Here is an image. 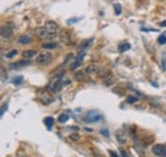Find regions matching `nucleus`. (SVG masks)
Wrapping results in <instances>:
<instances>
[{"label": "nucleus", "mask_w": 166, "mask_h": 157, "mask_svg": "<svg viewBox=\"0 0 166 157\" xmlns=\"http://www.w3.org/2000/svg\"><path fill=\"white\" fill-rule=\"evenodd\" d=\"M97 69H98V67H97L96 64H91V65H88V67L86 68L85 73H86V74H92V73H96Z\"/></svg>", "instance_id": "obj_16"}, {"label": "nucleus", "mask_w": 166, "mask_h": 157, "mask_svg": "<svg viewBox=\"0 0 166 157\" xmlns=\"http://www.w3.org/2000/svg\"><path fill=\"white\" fill-rule=\"evenodd\" d=\"M109 153H110V156H111V157H119V156H118V153H116V152H114V151H110Z\"/></svg>", "instance_id": "obj_35"}, {"label": "nucleus", "mask_w": 166, "mask_h": 157, "mask_svg": "<svg viewBox=\"0 0 166 157\" xmlns=\"http://www.w3.org/2000/svg\"><path fill=\"white\" fill-rule=\"evenodd\" d=\"M35 55H38V52L36 50H26V51H23V58L27 59V60L32 59Z\"/></svg>", "instance_id": "obj_12"}, {"label": "nucleus", "mask_w": 166, "mask_h": 157, "mask_svg": "<svg viewBox=\"0 0 166 157\" xmlns=\"http://www.w3.org/2000/svg\"><path fill=\"white\" fill-rule=\"evenodd\" d=\"M81 63H82V60L77 59V60H76V61L73 63V64H72V65H70V69H72V70H76V69H77V68H78V67L81 65Z\"/></svg>", "instance_id": "obj_20"}, {"label": "nucleus", "mask_w": 166, "mask_h": 157, "mask_svg": "<svg viewBox=\"0 0 166 157\" xmlns=\"http://www.w3.org/2000/svg\"><path fill=\"white\" fill-rule=\"evenodd\" d=\"M114 10H115L116 15H120L121 14V5L120 4H114Z\"/></svg>", "instance_id": "obj_21"}, {"label": "nucleus", "mask_w": 166, "mask_h": 157, "mask_svg": "<svg viewBox=\"0 0 166 157\" xmlns=\"http://www.w3.org/2000/svg\"><path fill=\"white\" fill-rule=\"evenodd\" d=\"M73 58H74V55H73V54H68V55H67V58H65L64 64H67V63H70L72 60H73Z\"/></svg>", "instance_id": "obj_28"}, {"label": "nucleus", "mask_w": 166, "mask_h": 157, "mask_svg": "<svg viewBox=\"0 0 166 157\" xmlns=\"http://www.w3.org/2000/svg\"><path fill=\"white\" fill-rule=\"evenodd\" d=\"M41 46H42V49H45V50H51V49H56L59 45L56 42H51V41H47V42H44Z\"/></svg>", "instance_id": "obj_13"}, {"label": "nucleus", "mask_w": 166, "mask_h": 157, "mask_svg": "<svg viewBox=\"0 0 166 157\" xmlns=\"http://www.w3.org/2000/svg\"><path fill=\"white\" fill-rule=\"evenodd\" d=\"M69 138H70L72 141H79L81 135H79L78 133H73V134H70V135H69Z\"/></svg>", "instance_id": "obj_23"}, {"label": "nucleus", "mask_w": 166, "mask_h": 157, "mask_svg": "<svg viewBox=\"0 0 166 157\" xmlns=\"http://www.w3.org/2000/svg\"><path fill=\"white\" fill-rule=\"evenodd\" d=\"M162 70H166V51L162 54Z\"/></svg>", "instance_id": "obj_26"}, {"label": "nucleus", "mask_w": 166, "mask_h": 157, "mask_svg": "<svg viewBox=\"0 0 166 157\" xmlns=\"http://www.w3.org/2000/svg\"><path fill=\"white\" fill-rule=\"evenodd\" d=\"M68 85H70V79L69 78H67V79L63 81V86H68Z\"/></svg>", "instance_id": "obj_34"}, {"label": "nucleus", "mask_w": 166, "mask_h": 157, "mask_svg": "<svg viewBox=\"0 0 166 157\" xmlns=\"http://www.w3.org/2000/svg\"><path fill=\"white\" fill-rule=\"evenodd\" d=\"M96 74H97V77L105 79V78L111 77V70L109 68H98L97 72H96Z\"/></svg>", "instance_id": "obj_8"}, {"label": "nucleus", "mask_w": 166, "mask_h": 157, "mask_svg": "<svg viewBox=\"0 0 166 157\" xmlns=\"http://www.w3.org/2000/svg\"><path fill=\"white\" fill-rule=\"evenodd\" d=\"M0 33H2V38L3 40H9V38H12V36H13V28H10L9 26L5 24V26L2 27Z\"/></svg>", "instance_id": "obj_6"}, {"label": "nucleus", "mask_w": 166, "mask_h": 157, "mask_svg": "<svg viewBox=\"0 0 166 157\" xmlns=\"http://www.w3.org/2000/svg\"><path fill=\"white\" fill-rule=\"evenodd\" d=\"M160 2H164V0H160Z\"/></svg>", "instance_id": "obj_41"}, {"label": "nucleus", "mask_w": 166, "mask_h": 157, "mask_svg": "<svg viewBox=\"0 0 166 157\" xmlns=\"http://www.w3.org/2000/svg\"><path fill=\"white\" fill-rule=\"evenodd\" d=\"M114 93H118V95L124 96V95H125V91H124L123 88H114Z\"/></svg>", "instance_id": "obj_25"}, {"label": "nucleus", "mask_w": 166, "mask_h": 157, "mask_svg": "<svg viewBox=\"0 0 166 157\" xmlns=\"http://www.w3.org/2000/svg\"><path fill=\"white\" fill-rule=\"evenodd\" d=\"M100 133H101L102 135H105V137H109V130H107V129H101Z\"/></svg>", "instance_id": "obj_32"}, {"label": "nucleus", "mask_w": 166, "mask_h": 157, "mask_svg": "<svg viewBox=\"0 0 166 157\" xmlns=\"http://www.w3.org/2000/svg\"><path fill=\"white\" fill-rule=\"evenodd\" d=\"M103 83H105V85L107 86V85H110V83H112V79H107V78H106L105 81H103Z\"/></svg>", "instance_id": "obj_37"}, {"label": "nucleus", "mask_w": 166, "mask_h": 157, "mask_svg": "<svg viewBox=\"0 0 166 157\" xmlns=\"http://www.w3.org/2000/svg\"><path fill=\"white\" fill-rule=\"evenodd\" d=\"M101 119H102V116H101V114L97 110H90L86 114V116H85V121L86 123H97Z\"/></svg>", "instance_id": "obj_3"}, {"label": "nucleus", "mask_w": 166, "mask_h": 157, "mask_svg": "<svg viewBox=\"0 0 166 157\" xmlns=\"http://www.w3.org/2000/svg\"><path fill=\"white\" fill-rule=\"evenodd\" d=\"M35 33H36V36H37L38 38H41V40H46V38L49 40V38H53V37H54V33H50L45 27H38V28H36V29H35Z\"/></svg>", "instance_id": "obj_4"}, {"label": "nucleus", "mask_w": 166, "mask_h": 157, "mask_svg": "<svg viewBox=\"0 0 166 157\" xmlns=\"http://www.w3.org/2000/svg\"><path fill=\"white\" fill-rule=\"evenodd\" d=\"M93 153H95V157H103L100 152H97V151H93Z\"/></svg>", "instance_id": "obj_38"}, {"label": "nucleus", "mask_w": 166, "mask_h": 157, "mask_svg": "<svg viewBox=\"0 0 166 157\" xmlns=\"http://www.w3.org/2000/svg\"><path fill=\"white\" fill-rule=\"evenodd\" d=\"M8 109V103H3V107H2V112H0V115H4V112H5V110Z\"/></svg>", "instance_id": "obj_31"}, {"label": "nucleus", "mask_w": 166, "mask_h": 157, "mask_svg": "<svg viewBox=\"0 0 166 157\" xmlns=\"http://www.w3.org/2000/svg\"><path fill=\"white\" fill-rule=\"evenodd\" d=\"M63 76H64V74L59 76L58 79L53 83V85L50 86V91H53V92H59V91L61 89V87H63V81H61V79H63Z\"/></svg>", "instance_id": "obj_7"}, {"label": "nucleus", "mask_w": 166, "mask_h": 157, "mask_svg": "<svg viewBox=\"0 0 166 157\" xmlns=\"http://www.w3.org/2000/svg\"><path fill=\"white\" fill-rule=\"evenodd\" d=\"M160 26H162V27H166V20H165V22H161V23H160Z\"/></svg>", "instance_id": "obj_39"}, {"label": "nucleus", "mask_w": 166, "mask_h": 157, "mask_svg": "<svg viewBox=\"0 0 166 157\" xmlns=\"http://www.w3.org/2000/svg\"><path fill=\"white\" fill-rule=\"evenodd\" d=\"M53 61V54L49 51H44V52H40L36 58V63L38 65H47Z\"/></svg>", "instance_id": "obj_2"}, {"label": "nucleus", "mask_w": 166, "mask_h": 157, "mask_svg": "<svg viewBox=\"0 0 166 157\" xmlns=\"http://www.w3.org/2000/svg\"><path fill=\"white\" fill-rule=\"evenodd\" d=\"M17 157H27V156H17Z\"/></svg>", "instance_id": "obj_40"}, {"label": "nucleus", "mask_w": 166, "mask_h": 157, "mask_svg": "<svg viewBox=\"0 0 166 157\" xmlns=\"http://www.w3.org/2000/svg\"><path fill=\"white\" fill-rule=\"evenodd\" d=\"M15 55H18V51H17V50H12V51H9L8 54H7V58L10 59V58H13V56H15Z\"/></svg>", "instance_id": "obj_24"}, {"label": "nucleus", "mask_w": 166, "mask_h": 157, "mask_svg": "<svg viewBox=\"0 0 166 157\" xmlns=\"http://www.w3.org/2000/svg\"><path fill=\"white\" fill-rule=\"evenodd\" d=\"M152 151L156 156L166 157V144H155L152 147Z\"/></svg>", "instance_id": "obj_5"}, {"label": "nucleus", "mask_w": 166, "mask_h": 157, "mask_svg": "<svg viewBox=\"0 0 166 157\" xmlns=\"http://www.w3.org/2000/svg\"><path fill=\"white\" fill-rule=\"evenodd\" d=\"M37 100H38L41 103H42V105H45V106H47V105H50V103L54 102V97L51 96L46 89H40V91L37 92Z\"/></svg>", "instance_id": "obj_1"}, {"label": "nucleus", "mask_w": 166, "mask_h": 157, "mask_svg": "<svg viewBox=\"0 0 166 157\" xmlns=\"http://www.w3.org/2000/svg\"><path fill=\"white\" fill-rule=\"evenodd\" d=\"M22 82H23V78L20 77V76H19V77H17V78H13V79H12V83H13V85H17V86H18V85H20Z\"/></svg>", "instance_id": "obj_22"}, {"label": "nucleus", "mask_w": 166, "mask_h": 157, "mask_svg": "<svg viewBox=\"0 0 166 157\" xmlns=\"http://www.w3.org/2000/svg\"><path fill=\"white\" fill-rule=\"evenodd\" d=\"M129 49H130V44H128V42H123V44H120L119 47H118L119 52H125V51L129 50Z\"/></svg>", "instance_id": "obj_19"}, {"label": "nucleus", "mask_w": 166, "mask_h": 157, "mask_svg": "<svg viewBox=\"0 0 166 157\" xmlns=\"http://www.w3.org/2000/svg\"><path fill=\"white\" fill-rule=\"evenodd\" d=\"M69 118H70L69 112H63V114H60V115H59L58 121H59V123H67V121L69 120Z\"/></svg>", "instance_id": "obj_15"}, {"label": "nucleus", "mask_w": 166, "mask_h": 157, "mask_svg": "<svg viewBox=\"0 0 166 157\" xmlns=\"http://www.w3.org/2000/svg\"><path fill=\"white\" fill-rule=\"evenodd\" d=\"M27 65H29V60L24 59V60H19V61H17V63H13V64H12V68H13V69H19V68H24V67H27Z\"/></svg>", "instance_id": "obj_10"}, {"label": "nucleus", "mask_w": 166, "mask_h": 157, "mask_svg": "<svg viewBox=\"0 0 166 157\" xmlns=\"http://www.w3.org/2000/svg\"><path fill=\"white\" fill-rule=\"evenodd\" d=\"M159 44H161V45H164V44H166V36L165 35H161L160 37H159Z\"/></svg>", "instance_id": "obj_27"}, {"label": "nucleus", "mask_w": 166, "mask_h": 157, "mask_svg": "<svg viewBox=\"0 0 166 157\" xmlns=\"http://www.w3.org/2000/svg\"><path fill=\"white\" fill-rule=\"evenodd\" d=\"M116 139L119 143H125L127 142V138H125V135H124V133L120 130V132H116Z\"/></svg>", "instance_id": "obj_18"}, {"label": "nucleus", "mask_w": 166, "mask_h": 157, "mask_svg": "<svg viewBox=\"0 0 166 157\" xmlns=\"http://www.w3.org/2000/svg\"><path fill=\"white\" fill-rule=\"evenodd\" d=\"M92 42V40H90V41H83L82 42V45H81V47L83 49V47H87V46H90V45H87V44H91Z\"/></svg>", "instance_id": "obj_30"}, {"label": "nucleus", "mask_w": 166, "mask_h": 157, "mask_svg": "<svg viewBox=\"0 0 166 157\" xmlns=\"http://www.w3.org/2000/svg\"><path fill=\"white\" fill-rule=\"evenodd\" d=\"M74 78H76L78 82H85V81L87 79V76H86L85 72H77L76 74H74Z\"/></svg>", "instance_id": "obj_14"}, {"label": "nucleus", "mask_w": 166, "mask_h": 157, "mask_svg": "<svg viewBox=\"0 0 166 157\" xmlns=\"http://www.w3.org/2000/svg\"><path fill=\"white\" fill-rule=\"evenodd\" d=\"M31 41H32V38H31L29 35H22V36H19V38H18V44L19 45H27V44L31 42Z\"/></svg>", "instance_id": "obj_11"}, {"label": "nucleus", "mask_w": 166, "mask_h": 157, "mask_svg": "<svg viewBox=\"0 0 166 157\" xmlns=\"http://www.w3.org/2000/svg\"><path fill=\"white\" fill-rule=\"evenodd\" d=\"M45 28L49 31L50 33H55L59 27H58V24L54 22V20H47V22L45 23Z\"/></svg>", "instance_id": "obj_9"}, {"label": "nucleus", "mask_w": 166, "mask_h": 157, "mask_svg": "<svg viewBox=\"0 0 166 157\" xmlns=\"http://www.w3.org/2000/svg\"><path fill=\"white\" fill-rule=\"evenodd\" d=\"M44 123H45L47 129H51V128H53V125H54V119L51 118V116H47V118H45Z\"/></svg>", "instance_id": "obj_17"}, {"label": "nucleus", "mask_w": 166, "mask_h": 157, "mask_svg": "<svg viewBox=\"0 0 166 157\" xmlns=\"http://www.w3.org/2000/svg\"><path fill=\"white\" fill-rule=\"evenodd\" d=\"M119 152H120L121 157H130V156H129V155H128L125 151H124V150H121V148H120V151H119Z\"/></svg>", "instance_id": "obj_33"}, {"label": "nucleus", "mask_w": 166, "mask_h": 157, "mask_svg": "<svg viewBox=\"0 0 166 157\" xmlns=\"http://www.w3.org/2000/svg\"><path fill=\"white\" fill-rule=\"evenodd\" d=\"M136 101H137V97H134V96H130V97L127 98V102L128 103H134Z\"/></svg>", "instance_id": "obj_29"}, {"label": "nucleus", "mask_w": 166, "mask_h": 157, "mask_svg": "<svg viewBox=\"0 0 166 157\" xmlns=\"http://www.w3.org/2000/svg\"><path fill=\"white\" fill-rule=\"evenodd\" d=\"M68 129H70V130H78L79 128L76 127V125H72V127H68Z\"/></svg>", "instance_id": "obj_36"}]
</instances>
